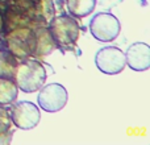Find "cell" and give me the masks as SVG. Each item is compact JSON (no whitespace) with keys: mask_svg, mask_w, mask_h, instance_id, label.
<instances>
[{"mask_svg":"<svg viewBox=\"0 0 150 145\" xmlns=\"http://www.w3.org/2000/svg\"><path fill=\"white\" fill-rule=\"evenodd\" d=\"M0 45H1V42H0Z\"/></svg>","mask_w":150,"mask_h":145,"instance_id":"9a60e30c","label":"cell"},{"mask_svg":"<svg viewBox=\"0 0 150 145\" xmlns=\"http://www.w3.org/2000/svg\"><path fill=\"white\" fill-rule=\"evenodd\" d=\"M34 37H36V48H34V50H36L37 54H47V53H50L53 50L55 42L49 31L41 29L37 34L34 33Z\"/></svg>","mask_w":150,"mask_h":145,"instance_id":"30bf717a","label":"cell"},{"mask_svg":"<svg viewBox=\"0 0 150 145\" xmlns=\"http://www.w3.org/2000/svg\"><path fill=\"white\" fill-rule=\"evenodd\" d=\"M17 98V86L9 78L0 77V106L11 104Z\"/></svg>","mask_w":150,"mask_h":145,"instance_id":"9c48e42d","label":"cell"},{"mask_svg":"<svg viewBox=\"0 0 150 145\" xmlns=\"http://www.w3.org/2000/svg\"><path fill=\"white\" fill-rule=\"evenodd\" d=\"M96 66L104 74H117L125 68V53L119 48L108 46L103 48L98 52L95 57Z\"/></svg>","mask_w":150,"mask_h":145,"instance_id":"52a82bcc","label":"cell"},{"mask_svg":"<svg viewBox=\"0 0 150 145\" xmlns=\"http://www.w3.org/2000/svg\"><path fill=\"white\" fill-rule=\"evenodd\" d=\"M16 68V57L9 50L0 49V77L11 78L13 77Z\"/></svg>","mask_w":150,"mask_h":145,"instance_id":"7c38bea8","label":"cell"},{"mask_svg":"<svg viewBox=\"0 0 150 145\" xmlns=\"http://www.w3.org/2000/svg\"><path fill=\"white\" fill-rule=\"evenodd\" d=\"M67 103V90L59 83H50L38 94V104L47 112H57Z\"/></svg>","mask_w":150,"mask_h":145,"instance_id":"5b68a950","label":"cell"},{"mask_svg":"<svg viewBox=\"0 0 150 145\" xmlns=\"http://www.w3.org/2000/svg\"><path fill=\"white\" fill-rule=\"evenodd\" d=\"M11 127V116L7 109L0 107V136H4Z\"/></svg>","mask_w":150,"mask_h":145,"instance_id":"4fadbf2b","label":"cell"},{"mask_svg":"<svg viewBox=\"0 0 150 145\" xmlns=\"http://www.w3.org/2000/svg\"><path fill=\"white\" fill-rule=\"evenodd\" d=\"M13 77L17 88L30 94L42 87L46 79V71L42 63H40L38 61L26 60L16 65Z\"/></svg>","mask_w":150,"mask_h":145,"instance_id":"6da1fadb","label":"cell"},{"mask_svg":"<svg viewBox=\"0 0 150 145\" xmlns=\"http://www.w3.org/2000/svg\"><path fill=\"white\" fill-rule=\"evenodd\" d=\"M95 4L96 0H67L69 11L78 17L90 15L95 8Z\"/></svg>","mask_w":150,"mask_h":145,"instance_id":"8fae6325","label":"cell"},{"mask_svg":"<svg viewBox=\"0 0 150 145\" xmlns=\"http://www.w3.org/2000/svg\"><path fill=\"white\" fill-rule=\"evenodd\" d=\"M3 25H4V24H3V17H1V15H0V32L3 31Z\"/></svg>","mask_w":150,"mask_h":145,"instance_id":"5bb4252c","label":"cell"},{"mask_svg":"<svg viewBox=\"0 0 150 145\" xmlns=\"http://www.w3.org/2000/svg\"><path fill=\"white\" fill-rule=\"evenodd\" d=\"M125 62L136 71H145L150 66V48L148 44L136 42L129 46L125 54Z\"/></svg>","mask_w":150,"mask_h":145,"instance_id":"ba28073f","label":"cell"},{"mask_svg":"<svg viewBox=\"0 0 150 145\" xmlns=\"http://www.w3.org/2000/svg\"><path fill=\"white\" fill-rule=\"evenodd\" d=\"M11 122L20 129L34 128L40 122V109L32 102H18L12 107L9 114Z\"/></svg>","mask_w":150,"mask_h":145,"instance_id":"8992f818","label":"cell"},{"mask_svg":"<svg viewBox=\"0 0 150 145\" xmlns=\"http://www.w3.org/2000/svg\"><path fill=\"white\" fill-rule=\"evenodd\" d=\"M49 32L55 44L67 46L76 41L79 34V25L70 16H59L52 21Z\"/></svg>","mask_w":150,"mask_h":145,"instance_id":"7a4b0ae2","label":"cell"},{"mask_svg":"<svg viewBox=\"0 0 150 145\" xmlns=\"http://www.w3.org/2000/svg\"><path fill=\"white\" fill-rule=\"evenodd\" d=\"M7 48L15 57L25 58L34 53L36 37L29 29H16L7 37Z\"/></svg>","mask_w":150,"mask_h":145,"instance_id":"277c9868","label":"cell"},{"mask_svg":"<svg viewBox=\"0 0 150 145\" xmlns=\"http://www.w3.org/2000/svg\"><path fill=\"white\" fill-rule=\"evenodd\" d=\"M90 31L99 41H113L120 33V23L111 13H99L91 21Z\"/></svg>","mask_w":150,"mask_h":145,"instance_id":"3957f363","label":"cell"}]
</instances>
